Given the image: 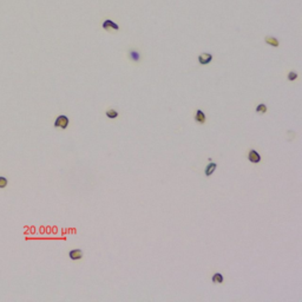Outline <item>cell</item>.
I'll return each mask as SVG.
<instances>
[{
  "mask_svg": "<svg viewBox=\"0 0 302 302\" xmlns=\"http://www.w3.org/2000/svg\"><path fill=\"white\" fill-rule=\"evenodd\" d=\"M69 124H70L69 117L65 116V115H60V116L57 117V119L54 121V126L60 127V129H63V130H65L66 127L69 126Z\"/></svg>",
  "mask_w": 302,
  "mask_h": 302,
  "instance_id": "cell-1",
  "label": "cell"
},
{
  "mask_svg": "<svg viewBox=\"0 0 302 302\" xmlns=\"http://www.w3.org/2000/svg\"><path fill=\"white\" fill-rule=\"evenodd\" d=\"M101 27L105 30V31H119V25L118 24H116L113 20H111V19H106V20L103 21V24H101Z\"/></svg>",
  "mask_w": 302,
  "mask_h": 302,
  "instance_id": "cell-2",
  "label": "cell"
},
{
  "mask_svg": "<svg viewBox=\"0 0 302 302\" xmlns=\"http://www.w3.org/2000/svg\"><path fill=\"white\" fill-rule=\"evenodd\" d=\"M197 60H198V63L201 64V65H208V64H210L212 62V54L208 52L201 53L198 56Z\"/></svg>",
  "mask_w": 302,
  "mask_h": 302,
  "instance_id": "cell-3",
  "label": "cell"
},
{
  "mask_svg": "<svg viewBox=\"0 0 302 302\" xmlns=\"http://www.w3.org/2000/svg\"><path fill=\"white\" fill-rule=\"evenodd\" d=\"M248 161L250 163H260L261 155L255 149H251V150H249V154H248Z\"/></svg>",
  "mask_w": 302,
  "mask_h": 302,
  "instance_id": "cell-4",
  "label": "cell"
},
{
  "mask_svg": "<svg viewBox=\"0 0 302 302\" xmlns=\"http://www.w3.org/2000/svg\"><path fill=\"white\" fill-rule=\"evenodd\" d=\"M83 256H84V253H83V250L82 249H72L69 251V257L72 261L82 260Z\"/></svg>",
  "mask_w": 302,
  "mask_h": 302,
  "instance_id": "cell-5",
  "label": "cell"
},
{
  "mask_svg": "<svg viewBox=\"0 0 302 302\" xmlns=\"http://www.w3.org/2000/svg\"><path fill=\"white\" fill-rule=\"evenodd\" d=\"M129 58H130V60L135 62V63H138V62H141L142 56H141L139 51H137L136 48H130L129 50Z\"/></svg>",
  "mask_w": 302,
  "mask_h": 302,
  "instance_id": "cell-6",
  "label": "cell"
},
{
  "mask_svg": "<svg viewBox=\"0 0 302 302\" xmlns=\"http://www.w3.org/2000/svg\"><path fill=\"white\" fill-rule=\"evenodd\" d=\"M205 121H207L205 113L202 111V110H197L196 113H195V122L198 123V124H204Z\"/></svg>",
  "mask_w": 302,
  "mask_h": 302,
  "instance_id": "cell-7",
  "label": "cell"
},
{
  "mask_svg": "<svg viewBox=\"0 0 302 302\" xmlns=\"http://www.w3.org/2000/svg\"><path fill=\"white\" fill-rule=\"evenodd\" d=\"M265 42H267L268 45L273 46V47H279V45H280V42H279V40H277V38L271 37V36H267V37L265 38Z\"/></svg>",
  "mask_w": 302,
  "mask_h": 302,
  "instance_id": "cell-8",
  "label": "cell"
},
{
  "mask_svg": "<svg viewBox=\"0 0 302 302\" xmlns=\"http://www.w3.org/2000/svg\"><path fill=\"white\" fill-rule=\"evenodd\" d=\"M217 169V164L216 163H209V164L205 166V170H204V174H205V176H211L214 172H215V170Z\"/></svg>",
  "mask_w": 302,
  "mask_h": 302,
  "instance_id": "cell-9",
  "label": "cell"
},
{
  "mask_svg": "<svg viewBox=\"0 0 302 302\" xmlns=\"http://www.w3.org/2000/svg\"><path fill=\"white\" fill-rule=\"evenodd\" d=\"M211 281L212 283H216V285H220V283H223L224 282V276L221 274V273H215L214 275H212L211 277Z\"/></svg>",
  "mask_w": 302,
  "mask_h": 302,
  "instance_id": "cell-10",
  "label": "cell"
},
{
  "mask_svg": "<svg viewBox=\"0 0 302 302\" xmlns=\"http://www.w3.org/2000/svg\"><path fill=\"white\" fill-rule=\"evenodd\" d=\"M105 115L107 118H110V119H115V118H117L118 117V111L117 110H115V109H110V110H107V111L105 112Z\"/></svg>",
  "mask_w": 302,
  "mask_h": 302,
  "instance_id": "cell-11",
  "label": "cell"
},
{
  "mask_svg": "<svg viewBox=\"0 0 302 302\" xmlns=\"http://www.w3.org/2000/svg\"><path fill=\"white\" fill-rule=\"evenodd\" d=\"M255 110H256V112H257L259 115H263V113L267 112V105L263 104V103H261V104H259V105L256 106Z\"/></svg>",
  "mask_w": 302,
  "mask_h": 302,
  "instance_id": "cell-12",
  "label": "cell"
},
{
  "mask_svg": "<svg viewBox=\"0 0 302 302\" xmlns=\"http://www.w3.org/2000/svg\"><path fill=\"white\" fill-rule=\"evenodd\" d=\"M297 77H299V74H297L296 71H290V72L288 73V80H290V82H294V80H296Z\"/></svg>",
  "mask_w": 302,
  "mask_h": 302,
  "instance_id": "cell-13",
  "label": "cell"
},
{
  "mask_svg": "<svg viewBox=\"0 0 302 302\" xmlns=\"http://www.w3.org/2000/svg\"><path fill=\"white\" fill-rule=\"evenodd\" d=\"M7 183H8L7 178H6V177H2V176H0V189L6 188V186H7Z\"/></svg>",
  "mask_w": 302,
  "mask_h": 302,
  "instance_id": "cell-14",
  "label": "cell"
}]
</instances>
